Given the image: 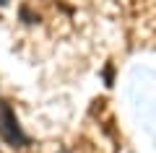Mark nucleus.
Returning <instances> with one entry per match:
<instances>
[{"instance_id":"1","label":"nucleus","mask_w":156,"mask_h":153,"mask_svg":"<svg viewBox=\"0 0 156 153\" xmlns=\"http://www.w3.org/2000/svg\"><path fill=\"white\" fill-rule=\"evenodd\" d=\"M0 137H3L5 145L16 148V151H23V148L31 145V137L23 132L21 122L16 117V109H13L11 101H5V99H0Z\"/></svg>"},{"instance_id":"2","label":"nucleus","mask_w":156,"mask_h":153,"mask_svg":"<svg viewBox=\"0 0 156 153\" xmlns=\"http://www.w3.org/2000/svg\"><path fill=\"white\" fill-rule=\"evenodd\" d=\"M18 16H21L23 23H39V21H42V18H39V13L31 11V5H29V3H23V5L18 8Z\"/></svg>"},{"instance_id":"3","label":"nucleus","mask_w":156,"mask_h":153,"mask_svg":"<svg viewBox=\"0 0 156 153\" xmlns=\"http://www.w3.org/2000/svg\"><path fill=\"white\" fill-rule=\"evenodd\" d=\"M112 73H115V70H112V62H109V65L104 68V81H107V86H112Z\"/></svg>"},{"instance_id":"4","label":"nucleus","mask_w":156,"mask_h":153,"mask_svg":"<svg viewBox=\"0 0 156 153\" xmlns=\"http://www.w3.org/2000/svg\"><path fill=\"white\" fill-rule=\"evenodd\" d=\"M8 3H11V0H0V8H5V5H8Z\"/></svg>"},{"instance_id":"5","label":"nucleus","mask_w":156,"mask_h":153,"mask_svg":"<svg viewBox=\"0 0 156 153\" xmlns=\"http://www.w3.org/2000/svg\"><path fill=\"white\" fill-rule=\"evenodd\" d=\"M57 153H70V151H65V148H62V151H57Z\"/></svg>"},{"instance_id":"6","label":"nucleus","mask_w":156,"mask_h":153,"mask_svg":"<svg viewBox=\"0 0 156 153\" xmlns=\"http://www.w3.org/2000/svg\"><path fill=\"white\" fill-rule=\"evenodd\" d=\"M0 153H3V151H0Z\"/></svg>"}]
</instances>
